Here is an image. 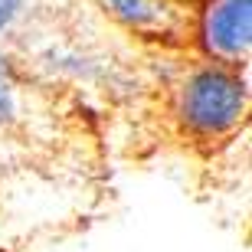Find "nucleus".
Segmentation results:
<instances>
[{"mask_svg": "<svg viewBox=\"0 0 252 252\" xmlns=\"http://www.w3.org/2000/svg\"><path fill=\"white\" fill-rule=\"evenodd\" d=\"M13 115V82L7 79L3 65H0V122H7Z\"/></svg>", "mask_w": 252, "mask_h": 252, "instance_id": "20e7f679", "label": "nucleus"}, {"mask_svg": "<svg viewBox=\"0 0 252 252\" xmlns=\"http://www.w3.org/2000/svg\"><path fill=\"white\" fill-rule=\"evenodd\" d=\"M17 10H20V0H0V30L17 17Z\"/></svg>", "mask_w": 252, "mask_h": 252, "instance_id": "39448f33", "label": "nucleus"}, {"mask_svg": "<svg viewBox=\"0 0 252 252\" xmlns=\"http://www.w3.org/2000/svg\"><path fill=\"white\" fill-rule=\"evenodd\" d=\"M200 36L210 56L223 63L246 59L252 43V0H213Z\"/></svg>", "mask_w": 252, "mask_h": 252, "instance_id": "f03ea898", "label": "nucleus"}, {"mask_svg": "<svg viewBox=\"0 0 252 252\" xmlns=\"http://www.w3.org/2000/svg\"><path fill=\"white\" fill-rule=\"evenodd\" d=\"M115 10H122L128 20H148L151 17V7H148V0H108Z\"/></svg>", "mask_w": 252, "mask_h": 252, "instance_id": "7ed1b4c3", "label": "nucleus"}, {"mask_svg": "<svg viewBox=\"0 0 252 252\" xmlns=\"http://www.w3.org/2000/svg\"><path fill=\"white\" fill-rule=\"evenodd\" d=\"M246 82L223 65L196 69L180 92V118L196 138H223L246 118Z\"/></svg>", "mask_w": 252, "mask_h": 252, "instance_id": "f257e3e1", "label": "nucleus"}]
</instances>
